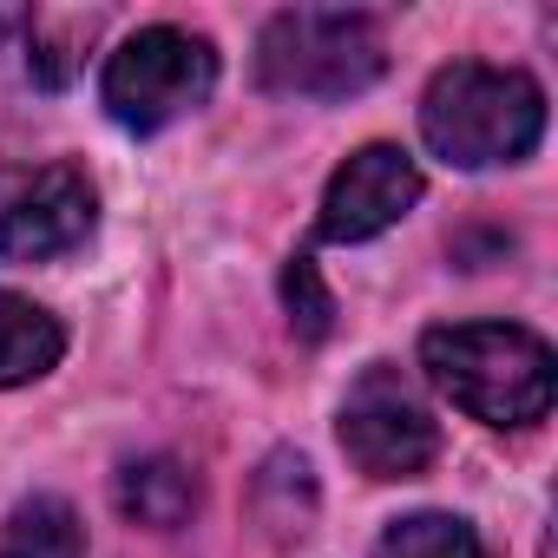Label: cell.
Here are the masks:
<instances>
[{
	"label": "cell",
	"instance_id": "cell-1",
	"mask_svg": "<svg viewBox=\"0 0 558 558\" xmlns=\"http://www.w3.org/2000/svg\"><path fill=\"white\" fill-rule=\"evenodd\" d=\"M421 138L434 158H447L460 171L519 165L545 138V86L519 66L453 60L421 93Z\"/></svg>",
	"mask_w": 558,
	"mask_h": 558
},
{
	"label": "cell",
	"instance_id": "cell-2",
	"mask_svg": "<svg viewBox=\"0 0 558 558\" xmlns=\"http://www.w3.org/2000/svg\"><path fill=\"white\" fill-rule=\"evenodd\" d=\"M427 381L486 427H532L551 414V349L519 323H447L421 336Z\"/></svg>",
	"mask_w": 558,
	"mask_h": 558
},
{
	"label": "cell",
	"instance_id": "cell-3",
	"mask_svg": "<svg viewBox=\"0 0 558 558\" xmlns=\"http://www.w3.org/2000/svg\"><path fill=\"white\" fill-rule=\"evenodd\" d=\"M381 73H388V40L368 14L349 8L269 14L256 40V80L283 99H355Z\"/></svg>",
	"mask_w": 558,
	"mask_h": 558
},
{
	"label": "cell",
	"instance_id": "cell-4",
	"mask_svg": "<svg viewBox=\"0 0 558 558\" xmlns=\"http://www.w3.org/2000/svg\"><path fill=\"white\" fill-rule=\"evenodd\" d=\"M217 86V47L191 27H138L99 80L106 112L125 132H165L184 112H197Z\"/></svg>",
	"mask_w": 558,
	"mask_h": 558
},
{
	"label": "cell",
	"instance_id": "cell-5",
	"mask_svg": "<svg viewBox=\"0 0 558 558\" xmlns=\"http://www.w3.org/2000/svg\"><path fill=\"white\" fill-rule=\"evenodd\" d=\"M342 453L368 480H421L440 453V421L395 362H368L342 401Z\"/></svg>",
	"mask_w": 558,
	"mask_h": 558
},
{
	"label": "cell",
	"instance_id": "cell-6",
	"mask_svg": "<svg viewBox=\"0 0 558 558\" xmlns=\"http://www.w3.org/2000/svg\"><path fill=\"white\" fill-rule=\"evenodd\" d=\"M93 223H99L93 178L80 165H47L0 204V263H53L80 250Z\"/></svg>",
	"mask_w": 558,
	"mask_h": 558
},
{
	"label": "cell",
	"instance_id": "cell-7",
	"mask_svg": "<svg viewBox=\"0 0 558 558\" xmlns=\"http://www.w3.org/2000/svg\"><path fill=\"white\" fill-rule=\"evenodd\" d=\"M414 204H421V165L401 145H362L336 165L316 230L329 243H368V236L395 230Z\"/></svg>",
	"mask_w": 558,
	"mask_h": 558
},
{
	"label": "cell",
	"instance_id": "cell-8",
	"mask_svg": "<svg viewBox=\"0 0 558 558\" xmlns=\"http://www.w3.org/2000/svg\"><path fill=\"white\" fill-rule=\"evenodd\" d=\"M66 355V329L53 310H40L34 296L0 290V388H27L40 375H53Z\"/></svg>",
	"mask_w": 558,
	"mask_h": 558
},
{
	"label": "cell",
	"instance_id": "cell-9",
	"mask_svg": "<svg viewBox=\"0 0 558 558\" xmlns=\"http://www.w3.org/2000/svg\"><path fill=\"white\" fill-rule=\"evenodd\" d=\"M119 512L132 525H151V532H171L197 512V473L171 453H151V460H125L119 466Z\"/></svg>",
	"mask_w": 558,
	"mask_h": 558
},
{
	"label": "cell",
	"instance_id": "cell-10",
	"mask_svg": "<svg viewBox=\"0 0 558 558\" xmlns=\"http://www.w3.org/2000/svg\"><path fill=\"white\" fill-rule=\"evenodd\" d=\"M0 558H86V525L60 493H34L0 525Z\"/></svg>",
	"mask_w": 558,
	"mask_h": 558
},
{
	"label": "cell",
	"instance_id": "cell-11",
	"mask_svg": "<svg viewBox=\"0 0 558 558\" xmlns=\"http://www.w3.org/2000/svg\"><path fill=\"white\" fill-rule=\"evenodd\" d=\"M375 558H486L480 532L453 512H408L381 532Z\"/></svg>",
	"mask_w": 558,
	"mask_h": 558
},
{
	"label": "cell",
	"instance_id": "cell-12",
	"mask_svg": "<svg viewBox=\"0 0 558 558\" xmlns=\"http://www.w3.org/2000/svg\"><path fill=\"white\" fill-rule=\"evenodd\" d=\"M283 303H290V323H296L303 342H323L336 329V296L323 283L316 256H290V269H283Z\"/></svg>",
	"mask_w": 558,
	"mask_h": 558
}]
</instances>
